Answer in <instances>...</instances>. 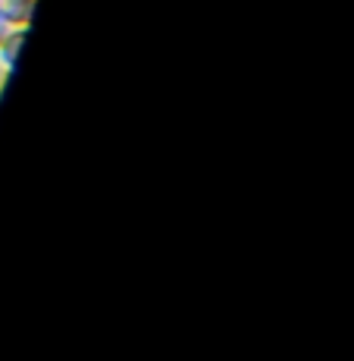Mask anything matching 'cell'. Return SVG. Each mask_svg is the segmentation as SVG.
<instances>
[{"label":"cell","instance_id":"3","mask_svg":"<svg viewBox=\"0 0 354 361\" xmlns=\"http://www.w3.org/2000/svg\"><path fill=\"white\" fill-rule=\"evenodd\" d=\"M16 29V25H6V23H0V44H4L6 38H10V32Z\"/></svg>","mask_w":354,"mask_h":361},{"label":"cell","instance_id":"1","mask_svg":"<svg viewBox=\"0 0 354 361\" xmlns=\"http://www.w3.org/2000/svg\"><path fill=\"white\" fill-rule=\"evenodd\" d=\"M32 6L34 0H0V23L25 29L32 19Z\"/></svg>","mask_w":354,"mask_h":361},{"label":"cell","instance_id":"2","mask_svg":"<svg viewBox=\"0 0 354 361\" xmlns=\"http://www.w3.org/2000/svg\"><path fill=\"white\" fill-rule=\"evenodd\" d=\"M23 38H25V29H13L10 38L0 44V66H4V69H13V66H16L19 47H23Z\"/></svg>","mask_w":354,"mask_h":361}]
</instances>
